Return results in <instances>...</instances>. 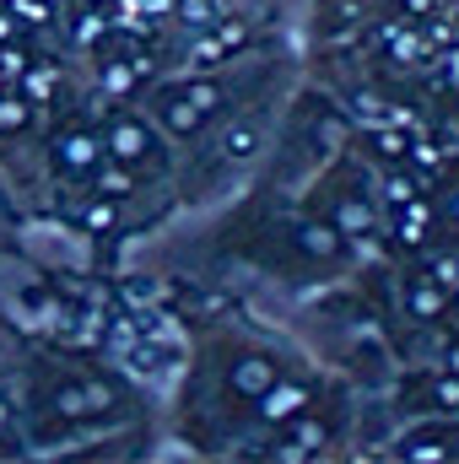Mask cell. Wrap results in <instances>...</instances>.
I'll use <instances>...</instances> for the list:
<instances>
[{
	"label": "cell",
	"mask_w": 459,
	"mask_h": 464,
	"mask_svg": "<svg viewBox=\"0 0 459 464\" xmlns=\"http://www.w3.org/2000/svg\"><path fill=\"white\" fill-rule=\"evenodd\" d=\"M54 157H60V168H65V173H93V168L103 162V135H93V130L71 124V130L54 140Z\"/></svg>",
	"instance_id": "1"
},
{
	"label": "cell",
	"mask_w": 459,
	"mask_h": 464,
	"mask_svg": "<svg viewBox=\"0 0 459 464\" xmlns=\"http://www.w3.org/2000/svg\"><path fill=\"white\" fill-rule=\"evenodd\" d=\"M103 151L119 157V162H146V157H151V130H146L141 119L119 114L114 124H109V135H103Z\"/></svg>",
	"instance_id": "2"
},
{
	"label": "cell",
	"mask_w": 459,
	"mask_h": 464,
	"mask_svg": "<svg viewBox=\"0 0 459 464\" xmlns=\"http://www.w3.org/2000/svg\"><path fill=\"white\" fill-rule=\"evenodd\" d=\"M314 405V389L308 383H270L265 394H259V421H292V416H303Z\"/></svg>",
	"instance_id": "3"
},
{
	"label": "cell",
	"mask_w": 459,
	"mask_h": 464,
	"mask_svg": "<svg viewBox=\"0 0 459 464\" xmlns=\"http://www.w3.org/2000/svg\"><path fill=\"white\" fill-rule=\"evenodd\" d=\"M114 405V394L103 389V383H65L60 394H54V411L60 416H98V411H109Z\"/></svg>",
	"instance_id": "4"
},
{
	"label": "cell",
	"mask_w": 459,
	"mask_h": 464,
	"mask_svg": "<svg viewBox=\"0 0 459 464\" xmlns=\"http://www.w3.org/2000/svg\"><path fill=\"white\" fill-rule=\"evenodd\" d=\"M330 227L341 232V237H367V232L378 227V217H373V206H367V200L341 195V200L330 206Z\"/></svg>",
	"instance_id": "5"
},
{
	"label": "cell",
	"mask_w": 459,
	"mask_h": 464,
	"mask_svg": "<svg viewBox=\"0 0 459 464\" xmlns=\"http://www.w3.org/2000/svg\"><path fill=\"white\" fill-rule=\"evenodd\" d=\"M270 383H276V367H270V356H243V362L232 367V389H238L243 400H259Z\"/></svg>",
	"instance_id": "6"
},
{
	"label": "cell",
	"mask_w": 459,
	"mask_h": 464,
	"mask_svg": "<svg viewBox=\"0 0 459 464\" xmlns=\"http://www.w3.org/2000/svg\"><path fill=\"white\" fill-rule=\"evenodd\" d=\"M433 222H438V211L411 195V200L400 206V243H405V248H422V243L433 237Z\"/></svg>",
	"instance_id": "7"
},
{
	"label": "cell",
	"mask_w": 459,
	"mask_h": 464,
	"mask_svg": "<svg viewBox=\"0 0 459 464\" xmlns=\"http://www.w3.org/2000/svg\"><path fill=\"white\" fill-rule=\"evenodd\" d=\"M93 189L103 195V200H119V195H130L135 189V173H130V162H98L93 168Z\"/></svg>",
	"instance_id": "8"
},
{
	"label": "cell",
	"mask_w": 459,
	"mask_h": 464,
	"mask_svg": "<svg viewBox=\"0 0 459 464\" xmlns=\"http://www.w3.org/2000/svg\"><path fill=\"white\" fill-rule=\"evenodd\" d=\"M298 243H303V254H314V259L341 254V232L330 227V222H298Z\"/></svg>",
	"instance_id": "9"
},
{
	"label": "cell",
	"mask_w": 459,
	"mask_h": 464,
	"mask_svg": "<svg viewBox=\"0 0 459 464\" xmlns=\"http://www.w3.org/2000/svg\"><path fill=\"white\" fill-rule=\"evenodd\" d=\"M162 124H168L173 135H195V130L206 124V114H200L184 92H173V98H162Z\"/></svg>",
	"instance_id": "10"
},
{
	"label": "cell",
	"mask_w": 459,
	"mask_h": 464,
	"mask_svg": "<svg viewBox=\"0 0 459 464\" xmlns=\"http://www.w3.org/2000/svg\"><path fill=\"white\" fill-rule=\"evenodd\" d=\"M405 303H411V314H416V319H438L449 297H444V286H438V281L416 276V281H411V292H405Z\"/></svg>",
	"instance_id": "11"
},
{
	"label": "cell",
	"mask_w": 459,
	"mask_h": 464,
	"mask_svg": "<svg viewBox=\"0 0 459 464\" xmlns=\"http://www.w3.org/2000/svg\"><path fill=\"white\" fill-rule=\"evenodd\" d=\"M400 459H411V464H444V459H454V449L444 443V438H405L400 443Z\"/></svg>",
	"instance_id": "12"
},
{
	"label": "cell",
	"mask_w": 459,
	"mask_h": 464,
	"mask_svg": "<svg viewBox=\"0 0 459 464\" xmlns=\"http://www.w3.org/2000/svg\"><path fill=\"white\" fill-rule=\"evenodd\" d=\"M325 438H330V427H325V421H303V427H298V438H292V449H276V459H308Z\"/></svg>",
	"instance_id": "13"
},
{
	"label": "cell",
	"mask_w": 459,
	"mask_h": 464,
	"mask_svg": "<svg viewBox=\"0 0 459 464\" xmlns=\"http://www.w3.org/2000/svg\"><path fill=\"white\" fill-rule=\"evenodd\" d=\"M222 60H228V49H222V38H217V33L190 44V65H195V71H211V65H222Z\"/></svg>",
	"instance_id": "14"
},
{
	"label": "cell",
	"mask_w": 459,
	"mask_h": 464,
	"mask_svg": "<svg viewBox=\"0 0 459 464\" xmlns=\"http://www.w3.org/2000/svg\"><path fill=\"white\" fill-rule=\"evenodd\" d=\"M405 146H411V135H400V130H384V124L373 130V151H378V157L400 162V157H405Z\"/></svg>",
	"instance_id": "15"
},
{
	"label": "cell",
	"mask_w": 459,
	"mask_h": 464,
	"mask_svg": "<svg viewBox=\"0 0 459 464\" xmlns=\"http://www.w3.org/2000/svg\"><path fill=\"white\" fill-rule=\"evenodd\" d=\"M184 98H190L200 114H211V109L222 103V87H217V82H190V87H184Z\"/></svg>",
	"instance_id": "16"
},
{
	"label": "cell",
	"mask_w": 459,
	"mask_h": 464,
	"mask_svg": "<svg viewBox=\"0 0 459 464\" xmlns=\"http://www.w3.org/2000/svg\"><path fill=\"white\" fill-rule=\"evenodd\" d=\"M179 16H184L190 27H211L222 11H217V0H184V5H179Z\"/></svg>",
	"instance_id": "17"
},
{
	"label": "cell",
	"mask_w": 459,
	"mask_h": 464,
	"mask_svg": "<svg viewBox=\"0 0 459 464\" xmlns=\"http://www.w3.org/2000/svg\"><path fill=\"white\" fill-rule=\"evenodd\" d=\"M411 195H416V179H411V173H389V179H384V200H389V206H405Z\"/></svg>",
	"instance_id": "18"
},
{
	"label": "cell",
	"mask_w": 459,
	"mask_h": 464,
	"mask_svg": "<svg viewBox=\"0 0 459 464\" xmlns=\"http://www.w3.org/2000/svg\"><path fill=\"white\" fill-rule=\"evenodd\" d=\"M259 146V135H254V124H232L228 130V157H249Z\"/></svg>",
	"instance_id": "19"
},
{
	"label": "cell",
	"mask_w": 459,
	"mask_h": 464,
	"mask_svg": "<svg viewBox=\"0 0 459 464\" xmlns=\"http://www.w3.org/2000/svg\"><path fill=\"white\" fill-rule=\"evenodd\" d=\"M27 124V103L22 98H0V135L5 130H22Z\"/></svg>",
	"instance_id": "20"
},
{
	"label": "cell",
	"mask_w": 459,
	"mask_h": 464,
	"mask_svg": "<svg viewBox=\"0 0 459 464\" xmlns=\"http://www.w3.org/2000/svg\"><path fill=\"white\" fill-rule=\"evenodd\" d=\"M135 76H141L135 65H109V71H103V87H109V92H130Z\"/></svg>",
	"instance_id": "21"
},
{
	"label": "cell",
	"mask_w": 459,
	"mask_h": 464,
	"mask_svg": "<svg viewBox=\"0 0 459 464\" xmlns=\"http://www.w3.org/2000/svg\"><path fill=\"white\" fill-rule=\"evenodd\" d=\"M22 92H27V98H49V92H54V71H27V76H22Z\"/></svg>",
	"instance_id": "22"
},
{
	"label": "cell",
	"mask_w": 459,
	"mask_h": 464,
	"mask_svg": "<svg viewBox=\"0 0 459 464\" xmlns=\"http://www.w3.org/2000/svg\"><path fill=\"white\" fill-rule=\"evenodd\" d=\"M433 400H438L444 411H459V372H449V378L433 383Z\"/></svg>",
	"instance_id": "23"
},
{
	"label": "cell",
	"mask_w": 459,
	"mask_h": 464,
	"mask_svg": "<svg viewBox=\"0 0 459 464\" xmlns=\"http://www.w3.org/2000/svg\"><path fill=\"white\" fill-rule=\"evenodd\" d=\"M16 22L44 27V22H49V0H16Z\"/></svg>",
	"instance_id": "24"
},
{
	"label": "cell",
	"mask_w": 459,
	"mask_h": 464,
	"mask_svg": "<svg viewBox=\"0 0 459 464\" xmlns=\"http://www.w3.org/2000/svg\"><path fill=\"white\" fill-rule=\"evenodd\" d=\"M87 227H93V232H109V227H114V200L87 206Z\"/></svg>",
	"instance_id": "25"
},
{
	"label": "cell",
	"mask_w": 459,
	"mask_h": 464,
	"mask_svg": "<svg viewBox=\"0 0 459 464\" xmlns=\"http://www.w3.org/2000/svg\"><path fill=\"white\" fill-rule=\"evenodd\" d=\"M346 135H351L346 119H319V140H325V146H346Z\"/></svg>",
	"instance_id": "26"
},
{
	"label": "cell",
	"mask_w": 459,
	"mask_h": 464,
	"mask_svg": "<svg viewBox=\"0 0 459 464\" xmlns=\"http://www.w3.org/2000/svg\"><path fill=\"white\" fill-rule=\"evenodd\" d=\"M433 281H438V286H454L459 281V259H438V265H433Z\"/></svg>",
	"instance_id": "27"
},
{
	"label": "cell",
	"mask_w": 459,
	"mask_h": 464,
	"mask_svg": "<svg viewBox=\"0 0 459 464\" xmlns=\"http://www.w3.org/2000/svg\"><path fill=\"white\" fill-rule=\"evenodd\" d=\"M217 38H222V49H238V44L249 38V27H243V22H222V33H217Z\"/></svg>",
	"instance_id": "28"
},
{
	"label": "cell",
	"mask_w": 459,
	"mask_h": 464,
	"mask_svg": "<svg viewBox=\"0 0 459 464\" xmlns=\"http://www.w3.org/2000/svg\"><path fill=\"white\" fill-rule=\"evenodd\" d=\"M356 114H367V119H378V114H384L378 92H356Z\"/></svg>",
	"instance_id": "29"
},
{
	"label": "cell",
	"mask_w": 459,
	"mask_h": 464,
	"mask_svg": "<svg viewBox=\"0 0 459 464\" xmlns=\"http://www.w3.org/2000/svg\"><path fill=\"white\" fill-rule=\"evenodd\" d=\"M0 65H5V71H22V65H27V54H22L16 44H5V49H0Z\"/></svg>",
	"instance_id": "30"
},
{
	"label": "cell",
	"mask_w": 459,
	"mask_h": 464,
	"mask_svg": "<svg viewBox=\"0 0 459 464\" xmlns=\"http://www.w3.org/2000/svg\"><path fill=\"white\" fill-rule=\"evenodd\" d=\"M98 33H103V16H82L76 22V38H98Z\"/></svg>",
	"instance_id": "31"
},
{
	"label": "cell",
	"mask_w": 459,
	"mask_h": 464,
	"mask_svg": "<svg viewBox=\"0 0 459 464\" xmlns=\"http://www.w3.org/2000/svg\"><path fill=\"white\" fill-rule=\"evenodd\" d=\"M405 11L411 16H433V0H405Z\"/></svg>",
	"instance_id": "32"
},
{
	"label": "cell",
	"mask_w": 459,
	"mask_h": 464,
	"mask_svg": "<svg viewBox=\"0 0 459 464\" xmlns=\"http://www.w3.org/2000/svg\"><path fill=\"white\" fill-rule=\"evenodd\" d=\"M444 362H449V372H459V341L449 351H444Z\"/></svg>",
	"instance_id": "33"
},
{
	"label": "cell",
	"mask_w": 459,
	"mask_h": 464,
	"mask_svg": "<svg viewBox=\"0 0 459 464\" xmlns=\"http://www.w3.org/2000/svg\"><path fill=\"white\" fill-rule=\"evenodd\" d=\"M5 38H11V16L0 11V44H5Z\"/></svg>",
	"instance_id": "34"
},
{
	"label": "cell",
	"mask_w": 459,
	"mask_h": 464,
	"mask_svg": "<svg viewBox=\"0 0 459 464\" xmlns=\"http://www.w3.org/2000/svg\"><path fill=\"white\" fill-rule=\"evenodd\" d=\"M449 217H454V222H459V195H454V200H449Z\"/></svg>",
	"instance_id": "35"
},
{
	"label": "cell",
	"mask_w": 459,
	"mask_h": 464,
	"mask_svg": "<svg viewBox=\"0 0 459 464\" xmlns=\"http://www.w3.org/2000/svg\"><path fill=\"white\" fill-rule=\"evenodd\" d=\"M5 427H11V421H5V405H0V432H5Z\"/></svg>",
	"instance_id": "36"
},
{
	"label": "cell",
	"mask_w": 459,
	"mask_h": 464,
	"mask_svg": "<svg viewBox=\"0 0 459 464\" xmlns=\"http://www.w3.org/2000/svg\"><path fill=\"white\" fill-rule=\"evenodd\" d=\"M0 92H5V65H0Z\"/></svg>",
	"instance_id": "37"
},
{
	"label": "cell",
	"mask_w": 459,
	"mask_h": 464,
	"mask_svg": "<svg viewBox=\"0 0 459 464\" xmlns=\"http://www.w3.org/2000/svg\"><path fill=\"white\" fill-rule=\"evenodd\" d=\"M87 5H109V0H87Z\"/></svg>",
	"instance_id": "38"
},
{
	"label": "cell",
	"mask_w": 459,
	"mask_h": 464,
	"mask_svg": "<svg viewBox=\"0 0 459 464\" xmlns=\"http://www.w3.org/2000/svg\"><path fill=\"white\" fill-rule=\"evenodd\" d=\"M49 5H60V0H49Z\"/></svg>",
	"instance_id": "39"
},
{
	"label": "cell",
	"mask_w": 459,
	"mask_h": 464,
	"mask_svg": "<svg viewBox=\"0 0 459 464\" xmlns=\"http://www.w3.org/2000/svg\"><path fill=\"white\" fill-rule=\"evenodd\" d=\"M454 443H459V438H454ZM454 454H459V449H454Z\"/></svg>",
	"instance_id": "40"
}]
</instances>
